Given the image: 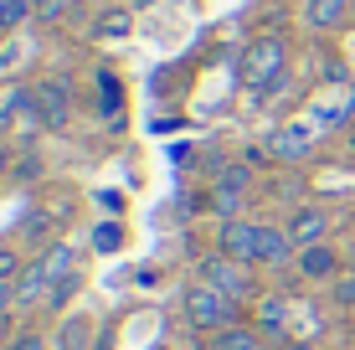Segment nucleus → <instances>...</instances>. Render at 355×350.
Masks as SVG:
<instances>
[{
    "instance_id": "obj_1",
    "label": "nucleus",
    "mask_w": 355,
    "mask_h": 350,
    "mask_svg": "<svg viewBox=\"0 0 355 350\" xmlns=\"http://www.w3.org/2000/svg\"><path fill=\"white\" fill-rule=\"evenodd\" d=\"M284 42L278 36H258V42L242 52V82L248 88H268V82H278V72H284Z\"/></svg>"
},
{
    "instance_id": "obj_2",
    "label": "nucleus",
    "mask_w": 355,
    "mask_h": 350,
    "mask_svg": "<svg viewBox=\"0 0 355 350\" xmlns=\"http://www.w3.org/2000/svg\"><path fill=\"white\" fill-rule=\"evenodd\" d=\"M186 315H191L196 330H216V324L232 320V299L222 294V288H211V283L186 288Z\"/></svg>"
},
{
    "instance_id": "obj_3",
    "label": "nucleus",
    "mask_w": 355,
    "mask_h": 350,
    "mask_svg": "<svg viewBox=\"0 0 355 350\" xmlns=\"http://www.w3.org/2000/svg\"><path fill=\"white\" fill-rule=\"evenodd\" d=\"M201 273H206V283H211V288H222L227 299L252 294L248 273H242V268H237V258H227V252H222V258H206V263H201Z\"/></svg>"
},
{
    "instance_id": "obj_4",
    "label": "nucleus",
    "mask_w": 355,
    "mask_h": 350,
    "mask_svg": "<svg viewBox=\"0 0 355 350\" xmlns=\"http://www.w3.org/2000/svg\"><path fill=\"white\" fill-rule=\"evenodd\" d=\"M36 108H42V119H46V129H62L67 124V82H57V78H46V82H36Z\"/></svg>"
},
{
    "instance_id": "obj_5",
    "label": "nucleus",
    "mask_w": 355,
    "mask_h": 350,
    "mask_svg": "<svg viewBox=\"0 0 355 350\" xmlns=\"http://www.w3.org/2000/svg\"><path fill=\"white\" fill-rule=\"evenodd\" d=\"M222 252L237 263H258V227L248 222H227L222 227Z\"/></svg>"
},
{
    "instance_id": "obj_6",
    "label": "nucleus",
    "mask_w": 355,
    "mask_h": 350,
    "mask_svg": "<svg viewBox=\"0 0 355 350\" xmlns=\"http://www.w3.org/2000/svg\"><path fill=\"white\" fill-rule=\"evenodd\" d=\"M309 144H314L309 124H288V129H278V134L268 139V155H278V160H299V155H309Z\"/></svg>"
},
{
    "instance_id": "obj_7",
    "label": "nucleus",
    "mask_w": 355,
    "mask_h": 350,
    "mask_svg": "<svg viewBox=\"0 0 355 350\" xmlns=\"http://www.w3.org/2000/svg\"><path fill=\"white\" fill-rule=\"evenodd\" d=\"M288 237L299 247H314L324 237V211H314V207H304V211H293V222H288Z\"/></svg>"
},
{
    "instance_id": "obj_8",
    "label": "nucleus",
    "mask_w": 355,
    "mask_h": 350,
    "mask_svg": "<svg viewBox=\"0 0 355 350\" xmlns=\"http://www.w3.org/2000/svg\"><path fill=\"white\" fill-rule=\"evenodd\" d=\"M288 247H293V237H288V232H278V227H258V263L278 268V263L288 258Z\"/></svg>"
},
{
    "instance_id": "obj_9",
    "label": "nucleus",
    "mask_w": 355,
    "mask_h": 350,
    "mask_svg": "<svg viewBox=\"0 0 355 350\" xmlns=\"http://www.w3.org/2000/svg\"><path fill=\"white\" fill-rule=\"evenodd\" d=\"M350 21V0H309V26L320 31H335Z\"/></svg>"
},
{
    "instance_id": "obj_10",
    "label": "nucleus",
    "mask_w": 355,
    "mask_h": 350,
    "mask_svg": "<svg viewBox=\"0 0 355 350\" xmlns=\"http://www.w3.org/2000/svg\"><path fill=\"white\" fill-rule=\"evenodd\" d=\"M299 273H304V279H329V273H335V252L320 247V243L304 247L299 252Z\"/></svg>"
},
{
    "instance_id": "obj_11",
    "label": "nucleus",
    "mask_w": 355,
    "mask_h": 350,
    "mask_svg": "<svg viewBox=\"0 0 355 350\" xmlns=\"http://www.w3.org/2000/svg\"><path fill=\"white\" fill-rule=\"evenodd\" d=\"M98 114H108V119H119V108H124V93H119V78H108V72H98Z\"/></svg>"
},
{
    "instance_id": "obj_12",
    "label": "nucleus",
    "mask_w": 355,
    "mask_h": 350,
    "mask_svg": "<svg viewBox=\"0 0 355 350\" xmlns=\"http://www.w3.org/2000/svg\"><path fill=\"white\" fill-rule=\"evenodd\" d=\"M46 283H52V279H46V268H42V263H31V268L26 273H21V279L16 283H10V288H16V299H21V304H31V299L36 294H42V288Z\"/></svg>"
},
{
    "instance_id": "obj_13",
    "label": "nucleus",
    "mask_w": 355,
    "mask_h": 350,
    "mask_svg": "<svg viewBox=\"0 0 355 350\" xmlns=\"http://www.w3.org/2000/svg\"><path fill=\"white\" fill-rule=\"evenodd\" d=\"M42 268H46V279L52 283H62V279H72V247H46V258H42Z\"/></svg>"
},
{
    "instance_id": "obj_14",
    "label": "nucleus",
    "mask_w": 355,
    "mask_h": 350,
    "mask_svg": "<svg viewBox=\"0 0 355 350\" xmlns=\"http://www.w3.org/2000/svg\"><path fill=\"white\" fill-rule=\"evenodd\" d=\"M93 247H98V252H119V247H124V227H119V222H98Z\"/></svg>"
},
{
    "instance_id": "obj_15",
    "label": "nucleus",
    "mask_w": 355,
    "mask_h": 350,
    "mask_svg": "<svg viewBox=\"0 0 355 350\" xmlns=\"http://www.w3.org/2000/svg\"><path fill=\"white\" fill-rule=\"evenodd\" d=\"M258 320H263L268 335H284V299H268V304L258 309Z\"/></svg>"
},
{
    "instance_id": "obj_16",
    "label": "nucleus",
    "mask_w": 355,
    "mask_h": 350,
    "mask_svg": "<svg viewBox=\"0 0 355 350\" xmlns=\"http://www.w3.org/2000/svg\"><path fill=\"white\" fill-rule=\"evenodd\" d=\"M26 10H36L31 0H0V26H16V21L26 16Z\"/></svg>"
},
{
    "instance_id": "obj_17",
    "label": "nucleus",
    "mask_w": 355,
    "mask_h": 350,
    "mask_svg": "<svg viewBox=\"0 0 355 350\" xmlns=\"http://www.w3.org/2000/svg\"><path fill=\"white\" fill-rule=\"evenodd\" d=\"M216 350H258V340H252L248 330H227V335H222V345H216Z\"/></svg>"
},
{
    "instance_id": "obj_18",
    "label": "nucleus",
    "mask_w": 355,
    "mask_h": 350,
    "mask_svg": "<svg viewBox=\"0 0 355 350\" xmlns=\"http://www.w3.org/2000/svg\"><path fill=\"white\" fill-rule=\"evenodd\" d=\"M242 186H248V170H237V165H232V170H227L222 180H216V191H232V196H237Z\"/></svg>"
},
{
    "instance_id": "obj_19",
    "label": "nucleus",
    "mask_w": 355,
    "mask_h": 350,
    "mask_svg": "<svg viewBox=\"0 0 355 350\" xmlns=\"http://www.w3.org/2000/svg\"><path fill=\"white\" fill-rule=\"evenodd\" d=\"M129 31V10H114V16L103 21V36H124Z\"/></svg>"
},
{
    "instance_id": "obj_20",
    "label": "nucleus",
    "mask_w": 355,
    "mask_h": 350,
    "mask_svg": "<svg viewBox=\"0 0 355 350\" xmlns=\"http://www.w3.org/2000/svg\"><path fill=\"white\" fill-rule=\"evenodd\" d=\"M72 288H78V279H62V283H52V304L62 309V299H72Z\"/></svg>"
},
{
    "instance_id": "obj_21",
    "label": "nucleus",
    "mask_w": 355,
    "mask_h": 350,
    "mask_svg": "<svg viewBox=\"0 0 355 350\" xmlns=\"http://www.w3.org/2000/svg\"><path fill=\"white\" fill-rule=\"evenodd\" d=\"M31 6H36V16H46V21L62 16V0H31Z\"/></svg>"
},
{
    "instance_id": "obj_22",
    "label": "nucleus",
    "mask_w": 355,
    "mask_h": 350,
    "mask_svg": "<svg viewBox=\"0 0 355 350\" xmlns=\"http://www.w3.org/2000/svg\"><path fill=\"white\" fill-rule=\"evenodd\" d=\"M335 299H340V304H355V279H340L335 283Z\"/></svg>"
},
{
    "instance_id": "obj_23",
    "label": "nucleus",
    "mask_w": 355,
    "mask_h": 350,
    "mask_svg": "<svg viewBox=\"0 0 355 350\" xmlns=\"http://www.w3.org/2000/svg\"><path fill=\"white\" fill-rule=\"evenodd\" d=\"M10 273H16V252L0 247V279H10Z\"/></svg>"
},
{
    "instance_id": "obj_24",
    "label": "nucleus",
    "mask_w": 355,
    "mask_h": 350,
    "mask_svg": "<svg viewBox=\"0 0 355 350\" xmlns=\"http://www.w3.org/2000/svg\"><path fill=\"white\" fill-rule=\"evenodd\" d=\"M10 350H42V335H21V340L10 345Z\"/></svg>"
},
{
    "instance_id": "obj_25",
    "label": "nucleus",
    "mask_w": 355,
    "mask_h": 350,
    "mask_svg": "<svg viewBox=\"0 0 355 350\" xmlns=\"http://www.w3.org/2000/svg\"><path fill=\"white\" fill-rule=\"evenodd\" d=\"M10 304H16V288H0V315H6Z\"/></svg>"
},
{
    "instance_id": "obj_26",
    "label": "nucleus",
    "mask_w": 355,
    "mask_h": 350,
    "mask_svg": "<svg viewBox=\"0 0 355 350\" xmlns=\"http://www.w3.org/2000/svg\"><path fill=\"white\" fill-rule=\"evenodd\" d=\"M6 170H10V155H6V150H0V175H6Z\"/></svg>"
},
{
    "instance_id": "obj_27",
    "label": "nucleus",
    "mask_w": 355,
    "mask_h": 350,
    "mask_svg": "<svg viewBox=\"0 0 355 350\" xmlns=\"http://www.w3.org/2000/svg\"><path fill=\"white\" fill-rule=\"evenodd\" d=\"M6 330H10V324H6V315H0V345H6Z\"/></svg>"
},
{
    "instance_id": "obj_28",
    "label": "nucleus",
    "mask_w": 355,
    "mask_h": 350,
    "mask_svg": "<svg viewBox=\"0 0 355 350\" xmlns=\"http://www.w3.org/2000/svg\"><path fill=\"white\" fill-rule=\"evenodd\" d=\"M6 129H10V114H0V134H6Z\"/></svg>"
},
{
    "instance_id": "obj_29",
    "label": "nucleus",
    "mask_w": 355,
    "mask_h": 350,
    "mask_svg": "<svg viewBox=\"0 0 355 350\" xmlns=\"http://www.w3.org/2000/svg\"><path fill=\"white\" fill-rule=\"evenodd\" d=\"M288 350H314V345H288Z\"/></svg>"
}]
</instances>
